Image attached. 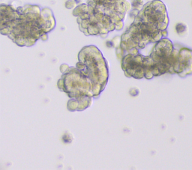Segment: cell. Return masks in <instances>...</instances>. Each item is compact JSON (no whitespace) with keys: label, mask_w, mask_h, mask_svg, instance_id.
<instances>
[{"label":"cell","mask_w":192,"mask_h":170,"mask_svg":"<svg viewBox=\"0 0 192 170\" xmlns=\"http://www.w3.org/2000/svg\"><path fill=\"white\" fill-rule=\"evenodd\" d=\"M175 74L185 77L192 74V50L182 47L179 50L178 61L173 67Z\"/></svg>","instance_id":"obj_1"},{"label":"cell","mask_w":192,"mask_h":170,"mask_svg":"<svg viewBox=\"0 0 192 170\" xmlns=\"http://www.w3.org/2000/svg\"><path fill=\"white\" fill-rule=\"evenodd\" d=\"M176 30L178 34L182 35L186 32L188 30V26L184 23H178L176 26Z\"/></svg>","instance_id":"obj_2"}]
</instances>
